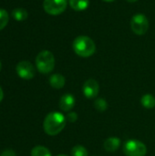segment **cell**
<instances>
[{"instance_id": "4", "label": "cell", "mask_w": 155, "mask_h": 156, "mask_svg": "<svg viewBox=\"0 0 155 156\" xmlns=\"http://www.w3.org/2000/svg\"><path fill=\"white\" fill-rule=\"evenodd\" d=\"M123 153L126 156H145L147 147L140 141L128 140L123 145Z\"/></svg>"}, {"instance_id": "6", "label": "cell", "mask_w": 155, "mask_h": 156, "mask_svg": "<svg viewBox=\"0 0 155 156\" xmlns=\"http://www.w3.org/2000/svg\"><path fill=\"white\" fill-rule=\"evenodd\" d=\"M67 0H44V10L51 16L62 14L67 8Z\"/></svg>"}, {"instance_id": "12", "label": "cell", "mask_w": 155, "mask_h": 156, "mask_svg": "<svg viewBox=\"0 0 155 156\" xmlns=\"http://www.w3.org/2000/svg\"><path fill=\"white\" fill-rule=\"evenodd\" d=\"M69 5L72 9L76 11H82V10H85L89 6L90 1L89 0H69Z\"/></svg>"}, {"instance_id": "7", "label": "cell", "mask_w": 155, "mask_h": 156, "mask_svg": "<svg viewBox=\"0 0 155 156\" xmlns=\"http://www.w3.org/2000/svg\"><path fill=\"white\" fill-rule=\"evenodd\" d=\"M16 70L17 75L23 80H31L36 74V70L33 64L26 60H23L17 63Z\"/></svg>"}, {"instance_id": "10", "label": "cell", "mask_w": 155, "mask_h": 156, "mask_svg": "<svg viewBox=\"0 0 155 156\" xmlns=\"http://www.w3.org/2000/svg\"><path fill=\"white\" fill-rule=\"evenodd\" d=\"M121 145V140L117 137H110L103 143V147L105 151L109 153H113L119 149Z\"/></svg>"}, {"instance_id": "18", "label": "cell", "mask_w": 155, "mask_h": 156, "mask_svg": "<svg viewBox=\"0 0 155 156\" xmlns=\"http://www.w3.org/2000/svg\"><path fill=\"white\" fill-rule=\"evenodd\" d=\"M9 20V15L6 10L0 8V30L5 28Z\"/></svg>"}, {"instance_id": "21", "label": "cell", "mask_w": 155, "mask_h": 156, "mask_svg": "<svg viewBox=\"0 0 155 156\" xmlns=\"http://www.w3.org/2000/svg\"><path fill=\"white\" fill-rule=\"evenodd\" d=\"M3 98H4V92H3V90H2V89L0 87V102L2 101Z\"/></svg>"}, {"instance_id": "20", "label": "cell", "mask_w": 155, "mask_h": 156, "mask_svg": "<svg viewBox=\"0 0 155 156\" xmlns=\"http://www.w3.org/2000/svg\"><path fill=\"white\" fill-rule=\"evenodd\" d=\"M1 156H16V154L13 150H5L2 153Z\"/></svg>"}, {"instance_id": "25", "label": "cell", "mask_w": 155, "mask_h": 156, "mask_svg": "<svg viewBox=\"0 0 155 156\" xmlns=\"http://www.w3.org/2000/svg\"><path fill=\"white\" fill-rule=\"evenodd\" d=\"M0 69H1V62H0Z\"/></svg>"}, {"instance_id": "24", "label": "cell", "mask_w": 155, "mask_h": 156, "mask_svg": "<svg viewBox=\"0 0 155 156\" xmlns=\"http://www.w3.org/2000/svg\"><path fill=\"white\" fill-rule=\"evenodd\" d=\"M58 156H67V155H65V154H59V155H58Z\"/></svg>"}, {"instance_id": "19", "label": "cell", "mask_w": 155, "mask_h": 156, "mask_svg": "<svg viewBox=\"0 0 155 156\" xmlns=\"http://www.w3.org/2000/svg\"><path fill=\"white\" fill-rule=\"evenodd\" d=\"M66 119L69 122H75L78 120V114L76 112H69L67 114Z\"/></svg>"}, {"instance_id": "3", "label": "cell", "mask_w": 155, "mask_h": 156, "mask_svg": "<svg viewBox=\"0 0 155 156\" xmlns=\"http://www.w3.org/2000/svg\"><path fill=\"white\" fill-rule=\"evenodd\" d=\"M36 66L40 73H50L55 67V58L52 52L48 50H43L36 58Z\"/></svg>"}, {"instance_id": "16", "label": "cell", "mask_w": 155, "mask_h": 156, "mask_svg": "<svg viewBox=\"0 0 155 156\" xmlns=\"http://www.w3.org/2000/svg\"><path fill=\"white\" fill-rule=\"evenodd\" d=\"M94 107L95 109L100 112H103L108 109V103L107 101L102 99V98H98L96 99V101H94Z\"/></svg>"}, {"instance_id": "8", "label": "cell", "mask_w": 155, "mask_h": 156, "mask_svg": "<svg viewBox=\"0 0 155 156\" xmlns=\"http://www.w3.org/2000/svg\"><path fill=\"white\" fill-rule=\"evenodd\" d=\"M82 90H83V94L86 98L94 99L99 94V90H100L99 83L95 80L90 79V80H86L85 83L83 84Z\"/></svg>"}, {"instance_id": "11", "label": "cell", "mask_w": 155, "mask_h": 156, "mask_svg": "<svg viewBox=\"0 0 155 156\" xmlns=\"http://www.w3.org/2000/svg\"><path fill=\"white\" fill-rule=\"evenodd\" d=\"M66 80L63 75L61 74H53L49 78V84L54 89H62L65 86Z\"/></svg>"}, {"instance_id": "13", "label": "cell", "mask_w": 155, "mask_h": 156, "mask_svg": "<svg viewBox=\"0 0 155 156\" xmlns=\"http://www.w3.org/2000/svg\"><path fill=\"white\" fill-rule=\"evenodd\" d=\"M142 105L146 109H153L155 107V98L152 94H145L141 99Z\"/></svg>"}, {"instance_id": "14", "label": "cell", "mask_w": 155, "mask_h": 156, "mask_svg": "<svg viewBox=\"0 0 155 156\" xmlns=\"http://www.w3.org/2000/svg\"><path fill=\"white\" fill-rule=\"evenodd\" d=\"M12 16L16 21H24L27 18V11L22 7L15 8L12 11Z\"/></svg>"}, {"instance_id": "5", "label": "cell", "mask_w": 155, "mask_h": 156, "mask_svg": "<svg viewBox=\"0 0 155 156\" xmlns=\"http://www.w3.org/2000/svg\"><path fill=\"white\" fill-rule=\"evenodd\" d=\"M131 28L138 36L144 35L149 28V22L146 16L142 13L134 15L131 20Z\"/></svg>"}, {"instance_id": "1", "label": "cell", "mask_w": 155, "mask_h": 156, "mask_svg": "<svg viewBox=\"0 0 155 156\" xmlns=\"http://www.w3.org/2000/svg\"><path fill=\"white\" fill-rule=\"evenodd\" d=\"M66 122L67 119L62 113L58 112H52L46 116L43 122V128L47 134L55 136L62 132Z\"/></svg>"}, {"instance_id": "17", "label": "cell", "mask_w": 155, "mask_h": 156, "mask_svg": "<svg viewBox=\"0 0 155 156\" xmlns=\"http://www.w3.org/2000/svg\"><path fill=\"white\" fill-rule=\"evenodd\" d=\"M72 156H88L87 149L82 145H76L71 150Z\"/></svg>"}, {"instance_id": "9", "label": "cell", "mask_w": 155, "mask_h": 156, "mask_svg": "<svg viewBox=\"0 0 155 156\" xmlns=\"http://www.w3.org/2000/svg\"><path fill=\"white\" fill-rule=\"evenodd\" d=\"M59 108L63 112H69L73 109L75 105V98L69 93L64 94L59 100Z\"/></svg>"}, {"instance_id": "15", "label": "cell", "mask_w": 155, "mask_h": 156, "mask_svg": "<svg viewBox=\"0 0 155 156\" xmlns=\"http://www.w3.org/2000/svg\"><path fill=\"white\" fill-rule=\"evenodd\" d=\"M31 156H52L50 151L45 147V146H41V145H37L36 147H34L31 151Z\"/></svg>"}, {"instance_id": "23", "label": "cell", "mask_w": 155, "mask_h": 156, "mask_svg": "<svg viewBox=\"0 0 155 156\" xmlns=\"http://www.w3.org/2000/svg\"><path fill=\"white\" fill-rule=\"evenodd\" d=\"M104 1H106V2H113L115 0H104Z\"/></svg>"}, {"instance_id": "22", "label": "cell", "mask_w": 155, "mask_h": 156, "mask_svg": "<svg viewBox=\"0 0 155 156\" xmlns=\"http://www.w3.org/2000/svg\"><path fill=\"white\" fill-rule=\"evenodd\" d=\"M126 1L131 2V3H133V2H136V1H138V0H126Z\"/></svg>"}, {"instance_id": "2", "label": "cell", "mask_w": 155, "mask_h": 156, "mask_svg": "<svg viewBox=\"0 0 155 156\" xmlns=\"http://www.w3.org/2000/svg\"><path fill=\"white\" fill-rule=\"evenodd\" d=\"M74 52L81 58H89L96 51V45L94 41L87 36L77 37L72 44Z\"/></svg>"}]
</instances>
